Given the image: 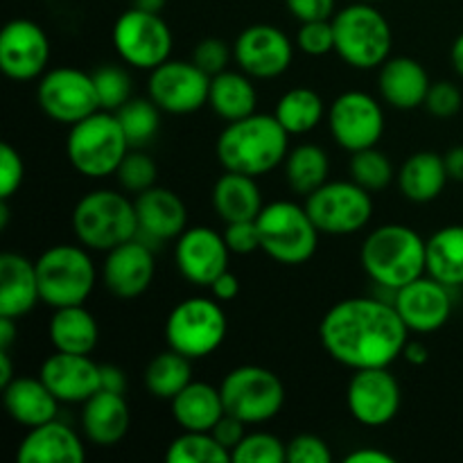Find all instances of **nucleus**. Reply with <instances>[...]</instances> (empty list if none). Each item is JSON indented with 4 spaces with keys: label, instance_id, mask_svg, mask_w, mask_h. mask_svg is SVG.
I'll list each match as a JSON object with an SVG mask.
<instances>
[{
    "label": "nucleus",
    "instance_id": "1",
    "mask_svg": "<svg viewBox=\"0 0 463 463\" xmlns=\"http://www.w3.org/2000/svg\"><path fill=\"white\" fill-rule=\"evenodd\" d=\"M319 339L324 351L346 369H380L402 357L410 328L393 301L355 297L335 303L326 312Z\"/></svg>",
    "mask_w": 463,
    "mask_h": 463
},
{
    "label": "nucleus",
    "instance_id": "2",
    "mask_svg": "<svg viewBox=\"0 0 463 463\" xmlns=\"http://www.w3.org/2000/svg\"><path fill=\"white\" fill-rule=\"evenodd\" d=\"M215 152L226 172H240L258 179L283 165L289 152V134L276 116L251 113L242 120L226 122Z\"/></svg>",
    "mask_w": 463,
    "mask_h": 463
},
{
    "label": "nucleus",
    "instance_id": "3",
    "mask_svg": "<svg viewBox=\"0 0 463 463\" xmlns=\"http://www.w3.org/2000/svg\"><path fill=\"white\" fill-rule=\"evenodd\" d=\"M425 242L407 224H383L371 231L360 249L362 269L380 288L398 292L425 276Z\"/></svg>",
    "mask_w": 463,
    "mask_h": 463
},
{
    "label": "nucleus",
    "instance_id": "4",
    "mask_svg": "<svg viewBox=\"0 0 463 463\" xmlns=\"http://www.w3.org/2000/svg\"><path fill=\"white\" fill-rule=\"evenodd\" d=\"M72 233L90 251H111L138 235L136 203L125 190H90L72 208Z\"/></svg>",
    "mask_w": 463,
    "mask_h": 463
},
{
    "label": "nucleus",
    "instance_id": "5",
    "mask_svg": "<svg viewBox=\"0 0 463 463\" xmlns=\"http://www.w3.org/2000/svg\"><path fill=\"white\" fill-rule=\"evenodd\" d=\"M335 54L355 71H373L389 59L393 45L392 25L373 3H353L335 12Z\"/></svg>",
    "mask_w": 463,
    "mask_h": 463
},
{
    "label": "nucleus",
    "instance_id": "6",
    "mask_svg": "<svg viewBox=\"0 0 463 463\" xmlns=\"http://www.w3.org/2000/svg\"><path fill=\"white\" fill-rule=\"evenodd\" d=\"M129 149V140L113 111L99 109L68 129L66 156L86 179L116 175Z\"/></svg>",
    "mask_w": 463,
    "mask_h": 463
},
{
    "label": "nucleus",
    "instance_id": "7",
    "mask_svg": "<svg viewBox=\"0 0 463 463\" xmlns=\"http://www.w3.org/2000/svg\"><path fill=\"white\" fill-rule=\"evenodd\" d=\"M98 267L84 244H54L36 258L41 303L57 310L84 306L98 285Z\"/></svg>",
    "mask_w": 463,
    "mask_h": 463
},
{
    "label": "nucleus",
    "instance_id": "8",
    "mask_svg": "<svg viewBox=\"0 0 463 463\" xmlns=\"http://www.w3.org/2000/svg\"><path fill=\"white\" fill-rule=\"evenodd\" d=\"M260 251L280 265L298 267L310 260L319 247V229L306 206L288 199L265 203L256 217Z\"/></svg>",
    "mask_w": 463,
    "mask_h": 463
},
{
    "label": "nucleus",
    "instance_id": "9",
    "mask_svg": "<svg viewBox=\"0 0 463 463\" xmlns=\"http://www.w3.org/2000/svg\"><path fill=\"white\" fill-rule=\"evenodd\" d=\"M226 330L229 321L217 298L190 297L167 315L165 342L188 360H203L224 344Z\"/></svg>",
    "mask_w": 463,
    "mask_h": 463
},
{
    "label": "nucleus",
    "instance_id": "10",
    "mask_svg": "<svg viewBox=\"0 0 463 463\" xmlns=\"http://www.w3.org/2000/svg\"><path fill=\"white\" fill-rule=\"evenodd\" d=\"M226 414L244 425H260L276 419L285 405V387L274 371L244 364L231 369L220 384Z\"/></svg>",
    "mask_w": 463,
    "mask_h": 463
},
{
    "label": "nucleus",
    "instance_id": "11",
    "mask_svg": "<svg viewBox=\"0 0 463 463\" xmlns=\"http://www.w3.org/2000/svg\"><path fill=\"white\" fill-rule=\"evenodd\" d=\"M113 48L118 57L136 71H154L172 54V30L161 14L131 7L113 23Z\"/></svg>",
    "mask_w": 463,
    "mask_h": 463
},
{
    "label": "nucleus",
    "instance_id": "12",
    "mask_svg": "<svg viewBox=\"0 0 463 463\" xmlns=\"http://www.w3.org/2000/svg\"><path fill=\"white\" fill-rule=\"evenodd\" d=\"M306 211L319 233L353 235L360 233L373 217V199L355 181H326L306 197Z\"/></svg>",
    "mask_w": 463,
    "mask_h": 463
},
{
    "label": "nucleus",
    "instance_id": "13",
    "mask_svg": "<svg viewBox=\"0 0 463 463\" xmlns=\"http://www.w3.org/2000/svg\"><path fill=\"white\" fill-rule=\"evenodd\" d=\"M39 107L50 120L72 127L90 113L99 111L93 75L72 66H59L45 71L36 84Z\"/></svg>",
    "mask_w": 463,
    "mask_h": 463
},
{
    "label": "nucleus",
    "instance_id": "14",
    "mask_svg": "<svg viewBox=\"0 0 463 463\" xmlns=\"http://www.w3.org/2000/svg\"><path fill=\"white\" fill-rule=\"evenodd\" d=\"M328 129L335 143L346 152L375 147L384 134L383 104L364 90H346L330 102Z\"/></svg>",
    "mask_w": 463,
    "mask_h": 463
},
{
    "label": "nucleus",
    "instance_id": "15",
    "mask_svg": "<svg viewBox=\"0 0 463 463\" xmlns=\"http://www.w3.org/2000/svg\"><path fill=\"white\" fill-rule=\"evenodd\" d=\"M211 75L203 72L197 63L167 59L161 66L149 71L147 98L156 102L163 113L188 116L208 107Z\"/></svg>",
    "mask_w": 463,
    "mask_h": 463
},
{
    "label": "nucleus",
    "instance_id": "16",
    "mask_svg": "<svg viewBox=\"0 0 463 463\" xmlns=\"http://www.w3.org/2000/svg\"><path fill=\"white\" fill-rule=\"evenodd\" d=\"M233 59L240 71L253 80H276L294 61V43L280 27L256 23L244 27L233 43Z\"/></svg>",
    "mask_w": 463,
    "mask_h": 463
},
{
    "label": "nucleus",
    "instance_id": "17",
    "mask_svg": "<svg viewBox=\"0 0 463 463\" xmlns=\"http://www.w3.org/2000/svg\"><path fill=\"white\" fill-rule=\"evenodd\" d=\"M402 392L389 366L360 369L353 373L346 389V405L353 419L366 428H383L401 411Z\"/></svg>",
    "mask_w": 463,
    "mask_h": 463
},
{
    "label": "nucleus",
    "instance_id": "18",
    "mask_svg": "<svg viewBox=\"0 0 463 463\" xmlns=\"http://www.w3.org/2000/svg\"><path fill=\"white\" fill-rule=\"evenodd\" d=\"M231 249L224 233L211 226H190L175 240V262L179 274L194 288H211L229 269Z\"/></svg>",
    "mask_w": 463,
    "mask_h": 463
},
{
    "label": "nucleus",
    "instance_id": "19",
    "mask_svg": "<svg viewBox=\"0 0 463 463\" xmlns=\"http://www.w3.org/2000/svg\"><path fill=\"white\" fill-rule=\"evenodd\" d=\"M50 63V39L39 23L14 18L0 32V68L14 81L39 80Z\"/></svg>",
    "mask_w": 463,
    "mask_h": 463
},
{
    "label": "nucleus",
    "instance_id": "20",
    "mask_svg": "<svg viewBox=\"0 0 463 463\" xmlns=\"http://www.w3.org/2000/svg\"><path fill=\"white\" fill-rule=\"evenodd\" d=\"M154 274H156L154 247L138 235L104 253V262L99 267L104 288L122 301L143 297L152 285Z\"/></svg>",
    "mask_w": 463,
    "mask_h": 463
},
{
    "label": "nucleus",
    "instance_id": "21",
    "mask_svg": "<svg viewBox=\"0 0 463 463\" xmlns=\"http://www.w3.org/2000/svg\"><path fill=\"white\" fill-rule=\"evenodd\" d=\"M393 306L410 333H437L452 315V294L432 276H420L393 292Z\"/></svg>",
    "mask_w": 463,
    "mask_h": 463
},
{
    "label": "nucleus",
    "instance_id": "22",
    "mask_svg": "<svg viewBox=\"0 0 463 463\" xmlns=\"http://www.w3.org/2000/svg\"><path fill=\"white\" fill-rule=\"evenodd\" d=\"M99 366L90 360V355H75V353L54 351L41 364L39 378L45 387L54 393L59 402H77L84 405L90 396L102 389Z\"/></svg>",
    "mask_w": 463,
    "mask_h": 463
},
{
    "label": "nucleus",
    "instance_id": "23",
    "mask_svg": "<svg viewBox=\"0 0 463 463\" xmlns=\"http://www.w3.org/2000/svg\"><path fill=\"white\" fill-rule=\"evenodd\" d=\"M134 203L138 217V238L147 244L176 240L188 229V208L175 190L154 185L136 194Z\"/></svg>",
    "mask_w": 463,
    "mask_h": 463
},
{
    "label": "nucleus",
    "instance_id": "24",
    "mask_svg": "<svg viewBox=\"0 0 463 463\" xmlns=\"http://www.w3.org/2000/svg\"><path fill=\"white\" fill-rule=\"evenodd\" d=\"M81 432L86 441L98 448H113L127 437L131 425L129 402L125 393H113L99 389L95 396L81 405Z\"/></svg>",
    "mask_w": 463,
    "mask_h": 463
},
{
    "label": "nucleus",
    "instance_id": "25",
    "mask_svg": "<svg viewBox=\"0 0 463 463\" xmlns=\"http://www.w3.org/2000/svg\"><path fill=\"white\" fill-rule=\"evenodd\" d=\"M86 459V448L80 434L57 419L30 428L16 450L21 463H81Z\"/></svg>",
    "mask_w": 463,
    "mask_h": 463
},
{
    "label": "nucleus",
    "instance_id": "26",
    "mask_svg": "<svg viewBox=\"0 0 463 463\" xmlns=\"http://www.w3.org/2000/svg\"><path fill=\"white\" fill-rule=\"evenodd\" d=\"M432 86L423 63L411 57H389L380 66L378 90L380 98L398 111H411L425 104Z\"/></svg>",
    "mask_w": 463,
    "mask_h": 463
},
{
    "label": "nucleus",
    "instance_id": "27",
    "mask_svg": "<svg viewBox=\"0 0 463 463\" xmlns=\"http://www.w3.org/2000/svg\"><path fill=\"white\" fill-rule=\"evenodd\" d=\"M39 301L36 262L21 253L5 251L0 256V317L21 319L30 315Z\"/></svg>",
    "mask_w": 463,
    "mask_h": 463
},
{
    "label": "nucleus",
    "instance_id": "28",
    "mask_svg": "<svg viewBox=\"0 0 463 463\" xmlns=\"http://www.w3.org/2000/svg\"><path fill=\"white\" fill-rule=\"evenodd\" d=\"M5 410L23 428H36L59 414V401L41 378H14L3 387Z\"/></svg>",
    "mask_w": 463,
    "mask_h": 463
},
{
    "label": "nucleus",
    "instance_id": "29",
    "mask_svg": "<svg viewBox=\"0 0 463 463\" xmlns=\"http://www.w3.org/2000/svg\"><path fill=\"white\" fill-rule=\"evenodd\" d=\"M211 203L215 215L224 224L231 222L256 220L260 215L262 194L256 184V176L240 175V172H226L215 181L211 193Z\"/></svg>",
    "mask_w": 463,
    "mask_h": 463
},
{
    "label": "nucleus",
    "instance_id": "30",
    "mask_svg": "<svg viewBox=\"0 0 463 463\" xmlns=\"http://www.w3.org/2000/svg\"><path fill=\"white\" fill-rule=\"evenodd\" d=\"M170 411L175 423L188 432H213V428L226 414L220 387L194 380L172 398Z\"/></svg>",
    "mask_w": 463,
    "mask_h": 463
},
{
    "label": "nucleus",
    "instance_id": "31",
    "mask_svg": "<svg viewBox=\"0 0 463 463\" xmlns=\"http://www.w3.org/2000/svg\"><path fill=\"white\" fill-rule=\"evenodd\" d=\"M48 337L54 351L90 355L99 342V326L84 306L57 307L50 317Z\"/></svg>",
    "mask_w": 463,
    "mask_h": 463
},
{
    "label": "nucleus",
    "instance_id": "32",
    "mask_svg": "<svg viewBox=\"0 0 463 463\" xmlns=\"http://www.w3.org/2000/svg\"><path fill=\"white\" fill-rule=\"evenodd\" d=\"M208 107L217 118L226 122L242 120V118L256 113L258 93L253 86V77L244 71H229V68L213 75Z\"/></svg>",
    "mask_w": 463,
    "mask_h": 463
},
{
    "label": "nucleus",
    "instance_id": "33",
    "mask_svg": "<svg viewBox=\"0 0 463 463\" xmlns=\"http://www.w3.org/2000/svg\"><path fill=\"white\" fill-rule=\"evenodd\" d=\"M450 181L446 161L437 152H416L398 170V188L402 197L414 203L434 202Z\"/></svg>",
    "mask_w": 463,
    "mask_h": 463
},
{
    "label": "nucleus",
    "instance_id": "34",
    "mask_svg": "<svg viewBox=\"0 0 463 463\" xmlns=\"http://www.w3.org/2000/svg\"><path fill=\"white\" fill-rule=\"evenodd\" d=\"M425 271L448 288H463V224H450L425 242Z\"/></svg>",
    "mask_w": 463,
    "mask_h": 463
},
{
    "label": "nucleus",
    "instance_id": "35",
    "mask_svg": "<svg viewBox=\"0 0 463 463\" xmlns=\"http://www.w3.org/2000/svg\"><path fill=\"white\" fill-rule=\"evenodd\" d=\"M283 170L289 190L301 194V197H307L328 181L330 158L319 145L303 143L289 149L283 161Z\"/></svg>",
    "mask_w": 463,
    "mask_h": 463
},
{
    "label": "nucleus",
    "instance_id": "36",
    "mask_svg": "<svg viewBox=\"0 0 463 463\" xmlns=\"http://www.w3.org/2000/svg\"><path fill=\"white\" fill-rule=\"evenodd\" d=\"M326 113L328 111H326L324 98L317 90L307 89V86H297L280 95L274 116L289 136H301L317 129Z\"/></svg>",
    "mask_w": 463,
    "mask_h": 463
},
{
    "label": "nucleus",
    "instance_id": "37",
    "mask_svg": "<svg viewBox=\"0 0 463 463\" xmlns=\"http://www.w3.org/2000/svg\"><path fill=\"white\" fill-rule=\"evenodd\" d=\"M190 362L193 360L172 351V348L154 355L143 373L147 392L158 401H172L176 393L184 392L193 383V364Z\"/></svg>",
    "mask_w": 463,
    "mask_h": 463
},
{
    "label": "nucleus",
    "instance_id": "38",
    "mask_svg": "<svg viewBox=\"0 0 463 463\" xmlns=\"http://www.w3.org/2000/svg\"><path fill=\"white\" fill-rule=\"evenodd\" d=\"M167 463H229L233 461L231 450H226L213 432H184L167 446Z\"/></svg>",
    "mask_w": 463,
    "mask_h": 463
},
{
    "label": "nucleus",
    "instance_id": "39",
    "mask_svg": "<svg viewBox=\"0 0 463 463\" xmlns=\"http://www.w3.org/2000/svg\"><path fill=\"white\" fill-rule=\"evenodd\" d=\"M120 120L122 131L131 147H145L161 129V109L156 107L152 98H131L122 104L118 111H113Z\"/></svg>",
    "mask_w": 463,
    "mask_h": 463
},
{
    "label": "nucleus",
    "instance_id": "40",
    "mask_svg": "<svg viewBox=\"0 0 463 463\" xmlns=\"http://www.w3.org/2000/svg\"><path fill=\"white\" fill-rule=\"evenodd\" d=\"M396 172H393L392 158L378 147L360 149L351 156V179L366 188L369 193H380L387 188L393 181Z\"/></svg>",
    "mask_w": 463,
    "mask_h": 463
},
{
    "label": "nucleus",
    "instance_id": "41",
    "mask_svg": "<svg viewBox=\"0 0 463 463\" xmlns=\"http://www.w3.org/2000/svg\"><path fill=\"white\" fill-rule=\"evenodd\" d=\"M113 176L125 193L140 194L156 185L158 167L149 154H145L140 147H131Z\"/></svg>",
    "mask_w": 463,
    "mask_h": 463
},
{
    "label": "nucleus",
    "instance_id": "42",
    "mask_svg": "<svg viewBox=\"0 0 463 463\" xmlns=\"http://www.w3.org/2000/svg\"><path fill=\"white\" fill-rule=\"evenodd\" d=\"M95 81V93H98L99 109L104 111H118L125 102L131 99V77L122 66H99L90 72Z\"/></svg>",
    "mask_w": 463,
    "mask_h": 463
},
{
    "label": "nucleus",
    "instance_id": "43",
    "mask_svg": "<svg viewBox=\"0 0 463 463\" xmlns=\"http://www.w3.org/2000/svg\"><path fill=\"white\" fill-rule=\"evenodd\" d=\"M231 457L235 463H285L288 461V443L280 441L276 434L253 432L240 441Z\"/></svg>",
    "mask_w": 463,
    "mask_h": 463
},
{
    "label": "nucleus",
    "instance_id": "44",
    "mask_svg": "<svg viewBox=\"0 0 463 463\" xmlns=\"http://www.w3.org/2000/svg\"><path fill=\"white\" fill-rule=\"evenodd\" d=\"M297 48L307 57H326L335 52L333 21L301 23L297 32Z\"/></svg>",
    "mask_w": 463,
    "mask_h": 463
},
{
    "label": "nucleus",
    "instance_id": "45",
    "mask_svg": "<svg viewBox=\"0 0 463 463\" xmlns=\"http://www.w3.org/2000/svg\"><path fill=\"white\" fill-rule=\"evenodd\" d=\"M231 59H233V48H231L226 41L215 39V36L202 39L193 50V61L211 77L217 75V72L226 71Z\"/></svg>",
    "mask_w": 463,
    "mask_h": 463
},
{
    "label": "nucleus",
    "instance_id": "46",
    "mask_svg": "<svg viewBox=\"0 0 463 463\" xmlns=\"http://www.w3.org/2000/svg\"><path fill=\"white\" fill-rule=\"evenodd\" d=\"M461 102H463L461 90L457 89L452 81L443 80V81H434V84L430 86L428 98H425L423 107L428 109L434 118H441V120H446V118H452L459 113Z\"/></svg>",
    "mask_w": 463,
    "mask_h": 463
},
{
    "label": "nucleus",
    "instance_id": "47",
    "mask_svg": "<svg viewBox=\"0 0 463 463\" xmlns=\"http://www.w3.org/2000/svg\"><path fill=\"white\" fill-rule=\"evenodd\" d=\"M23 179H25V165L12 145L5 143L0 147V199H12L21 190Z\"/></svg>",
    "mask_w": 463,
    "mask_h": 463
},
{
    "label": "nucleus",
    "instance_id": "48",
    "mask_svg": "<svg viewBox=\"0 0 463 463\" xmlns=\"http://www.w3.org/2000/svg\"><path fill=\"white\" fill-rule=\"evenodd\" d=\"M289 463H330L333 452L328 443L317 434H298L288 443Z\"/></svg>",
    "mask_w": 463,
    "mask_h": 463
},
{
    "label": "nucleus",
    "instance_id": "49",
    "mask_svg": "<svg viewBox=\"0 0 463 463\" xmlns=\"http://www.w3.org/2000/svg\"><path fill=\"white\" fill-rule=\"evenodd\" d=\"M224 240L233 256H249L253 251H260V235H258L256 220L226 224Z\"/></svg>",
    "mask_w": 463,
    "mask_h": 463
},
{
    "label": "nucleus",
    "instance_id": "50",
    "mask_svg": "<svg viewBox=\"0 0 463 463\" xmlns=\"http://www.w3.org/2000/svg\"><path fill=\"white\" fill-rule=\"evenodd\" d=\"M285 7L298 23L330 21L337 12V0H285Z\"/></svg>",
    "mask_w": 463,
    "mask_h": 463
},
{
    "label": "nucleus",
    "instance_id": "51",
    "mask_svg": "<svg viewBox=\"0 0 463 463\" xmlns=\"http://www.w3.org/2000/svg\"><path fill=\"white\" fill-rule=\"evenodd\" d=\"M213 437H215L217 441L226 448V450L233 452L235 448L240 446V441L247 437V432H244L242 420L235 419V416H231V414H224L220 419V423L213 428Z\"/></svg>",
    "mask_w": 463,
    "mask_h": 463
},
{
    "label": "nucleus",
    "instance_id": "52",
    "mask_svg": "<svg viewBox=\"0 0 463 463\" xmlns=\"http://www.w3.org/2000/svg\"><path fill=\"white\" fill-rule=\"evenodd\" d=\"M208 289H211L213 298H217L220 303L233 301V298L240 294V280L238 276L231 274V271L226 269L224 274H220L215 280H213V285Z\"/></svg>",
    "mask_w": 463,
    "mask_h": 463
},
{
    "label": "nucleus",
    "instance_id": "53",
    "mask_svg": "<svg viewBox=\"0 0 463 463\" xmlns=\"http://www.w3.org/2000/svg\"><path fill=\"white\" fill-rule=\"evenodd\" d=\"M99 378H102L104 392L125 393L127 392V375L120 366L116 364H102L99 366Z\"/></svg>",
    "mask_w": 463,
    "mask_h": 463
},
{
    "label": "nucleus",
    "instance_id": "54",
    "mask_svg": "<svg viewBox=\"0 0 463 463\" xmlns=\"http://www.w3.org/2000/svg\"><path fill=\"white\" fill-rule=\"evenodd\" d=\"M346 463H396L392 455H387L384 450H378V448H357V450L348 452L344 457Z\"/></svg>",
    "mask_w": 463,
    "mask_h": 463
},
{
    "label": "nucleus",
    "instance_id": "55",
    "mask_svg": "<svg viewBox=\"0 0 463 463\" xmlns=\"http://www.w3.org/2000/svg\"><path fill=\"white\" fill-rule=\"evenodd\" d=\"M443 161H446L448 176H450L452 181H463V145L448 149V152L443 154Z\"/></svg>",
    "mask_w": 463,
    "mask_h": 463
},
{
    "label": "nucleus",
    "instance_id": "56",
    "mask_svg": "<svg viewBox=\"0 0 463 463\" xmlns=\"http://www.w3.org/2000/svg\"><path fill=\"white\" fill-rule=\"evenodd\" d=\"M402 357H405L410 364L423 366L425 362L430 360V351L423 342H407L405 351H402Z\"/></svg>",
    "mask_w": 463,
    "mask_h": 463
},
{
    "label": "nucleus",
    "instance_id": "57",
    "mask_svg": "<svg viewBox=\"0 0 463 463\" xmlns=\"http://www.w3.org/2000/svg\"><path fill=\"white\" fill-rule=\"evenodd\" d=\"M16 319H12V317H0V348L3 351L12 348V344L16 342Z\"/></svg>",
    "mask_w": 463,
    "mask_h": 463
},
{
    "label": "nucleus",
    "instance_id": "58",
    "mask_svg": "<svg viewBox=\"0 0 463 463\" xmlns=\"http://www.w3.org/2000/svg\"><path fill=\"white\" fill-rule=\"evenodd\" d=\"M12 380H14L12 357H9V351H3V348H0V387H7Z\"/></svg>",
    "mask_w": 463,
    "mask_h": 463
},
{
    "label": "nucleus",
    "instance_id": "59",
    "mask_svg": "<svg viewBox=\"0 0 463 463\" xmlns=\"http://www.w3.org/2000/svg\"><path fill=\"white\" fill-rule=\"evenodd\" d=\"M450 59H452V66H455V71L463 77V32L459 36H457L455 43H452Z\"/></svg>",
    "mask_w": 463,
    "mask_h": 463
},
{
    "label": "nucleus",
    "instance_id": "60",
    "mask_svg": "<svg viewBox=\"0 0 463 463\" xmlns=\"http://www.w3.org/2000/svg\"><path fill=\"white\" fill-rule=\"evenodd\" d=\"M134 7L145 9V12L161 14L163 7H165V0H134Z\"/></svg>",
    "mask_w": 463,
    "mask_h": 463
},
{
    "label": "nucleus",
    "instance_id": "61",
    "mask_svg": "<svg viewBox=\"0 0 463 463\" xmlns=\"http://www.w3.org/2000/svg\"><path fill=\"white\" fill-rule=\"evenodd\" d=\"M364 3H380V0H364Z\"/></svg>",
    "mask_w": 463,
    "mask_h": 463
}]
</instances>
